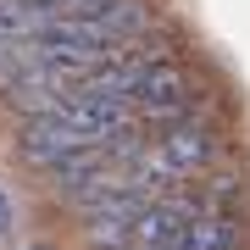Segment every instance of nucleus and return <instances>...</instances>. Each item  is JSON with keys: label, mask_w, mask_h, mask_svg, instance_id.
Here are the masks:
<instances>
[{"label": "nucleus", "mask_w": 250, "mask_h": 250, "mask_svg": "<svg viewBox=\"0 0 250 250\" xmlns=\"http://www.w3.org/2000/svg\"><path fill=\"white\" fill-rule=\"evenodd\" d=\"M11 228V211H6V195H0V233Z\"/></svg>", "instance_id": "obj_2"}, {"label": "nucleus", "mask_w": 250, "mask_h": 250, "mask_svg": "<svg viewBox=\"0 0 250 250\" xmlns=\"http://www.w3.org/2000/svg\"><path fill=\"white\" fill-rule=\"evenodd\" d=\"M172 250H250V206L245 211H206V217H195Z\"/></svg>", "instance_id": "obj_1"}, {"label": "nucleus", "mask_w": 250, "mask_h": 250, "mask_svg": "<svg viewBox=\"0 0 250 250\" xmlns=\"http://www.w3.org/2000/svg\"><path fill=\"white\" fill-rule=\"evenodd\" d=\"M28 250H56V245H45V239H39V245H28Z\"/></svg>", "instance_id": "obj_3"}]
</instances>
